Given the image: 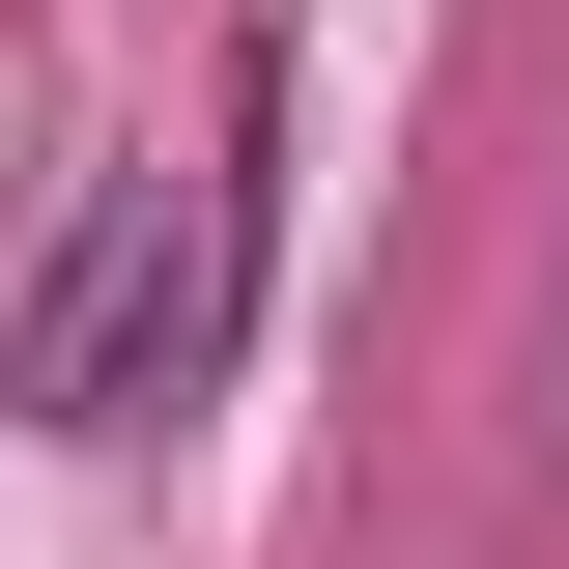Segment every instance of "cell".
I'll return each mask as SVG.
<instances>
[{"label":"cell","instance_id":"cell-1","mask_svg":"<svg viewBox=\"0 0 569 569\" xmlns=\"http://www.w3.org/2000/svg\"><path fill=\"white\" fill-rule=\"evenodd\" d=\"M200 342H228V171H114L86 257H58V313H29V399H58V427H142Z\"/></svg>","mask_w":569,"mask_h":569}]
</instances>
